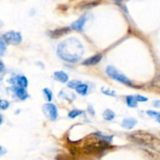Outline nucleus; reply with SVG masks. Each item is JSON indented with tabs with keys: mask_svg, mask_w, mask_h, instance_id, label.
Returning a JSON list of instances; mask_svg holds the SVG:
<instances>
[{
	"mask_svg": "<svg viewBox=\"0 0 160 160\" xmlns=\"http://www.w3.org/2000/svg\"><path fill=\"white\" fill-rule=\"evenodd\" d=\"M95 136V135H94ZM94 140H88L81 147L73 146L70 148L71 153L75 159H90L101 156L110 148L109 142L95 136Z\"/></svg>",
	"mask_w": 160,
	"mask_h": 160,
	"instance_id": "nucleus-1",
	"label": "nucleus"
},
{
	"mask_svg": "<svg viewBox=\"0 0 160 160\" xmlns=\"http://www.w3.org/2000/svg\"><path fill=\"white\" fill-rule=\"evenodd\" d=\"M83 52L84 50L81 42L75 38H71L58 45L56 52L63 60L69 62H76L81 59Z\"/></svg>",
	"mask_w": 160,
	"mask_h": 160,
	"instance_id": "nucleus-2",
	"label": "nucleus"
},
{
	"mask_svg": "<svg viewBox=\"0 0 160 160\" xmlns=\"http://www.w3.org/2000/svg\"><path fill=\"white\" fill-rule=\"evenodd\" d=\"M128 139L134 143L144 146H152L155 143V138L154 135L145 131H136L129 135Z\"/></svg>",
	"mask_w": 160,
	"mask_h": 160,
	"instance_id": "nucleus-3",
	"label": "nucleus"
},
{
	"mask_svg": "<svg viewBox=\"0 0 160 160\" xmlns=\"http://www.w3.org/2000/svg\"><path fill=\"white\" fill-rule=\"evenodd\" d=\"M106 73L108 76L110 77L112 79L115 80V81H119V82L122 83V84H125V85L131 86L132 82L130 81V80H129L126 77L124 74H122V73L119 71V70H116L114 67L112 66H108L106 69Z\"/></svg>",
	"mask_w": 160,
	"mask_h": 160,
	"instance_id": "nucleus-4",
	"label": "nucleus"
},
{
	"mask_svg": "<svg viewBox=\"0 0 160 160\" xmlns=\"http://www.w3.org/2000/svg\"><path fill=\"white\" fill-rule=\"evenodd\" d=\"M3 38L6 42V43L9 45H16L22 42L21 34L20 32H16L13 31H10L3 34Z\"/></svg>",
	"mask_w": 160,
	"mask_h": 160,
	"instance_id": "nucleus-5",
	"label": "nucleus"
},
{
	"mask_svg": "<svg viewBox=\"0 0 160 160\" xmlns=\"http://www.w3.org/2000/svg\"><path fill=\"white\" fill-rule=\"evenodd\" d=\"M42 112L47 119L52 120H55L57 117V109L56 107L52 103H46L42 106Z\"/></svg>",
	"mask_w": 160,
	"mask_h": 160,
	"instance_id": "nucleus-6",
	"label": "nucleus"
},
{
	"mask_svg": "<svg viewBox=\"0 0 160 160\" xmlns=\"http://www.w3.org/2000/svg\"><path fill=\"white\" fill-rule=\"evenodd\" d=\"M8 81L14 86H19L22 88H26L28 86V80L24 76H17L15 78H10Z\"/></svg>",
	"mask_w": 160,
	"mask_h": 160,
	"instance_id": "nucleus-7",
	"label": "nucleus"
},
{
	"mask_svg": "<svg viewBox=\"0 0 160 160\" xmlns=\"http://www.w3.org/2000/svg\"><path fill=\"white\" fill-rule=\"evenodd\" d=\"M87 20V17L86 15H83L81 17L74 21L72 24V28L76 31H83V27H84L85 23Z\"/></svg>",
	"mask_w": 160,
	"mask_h": 160,
	"instance_id": "nucleus-8",
	"label": "nucleus"
},
{
	"mask_svg": "<svg viewBox=\"0 0 160 160\" xmlns=\"http://www.w3.org/2000/svg\"><path fill=\"white\" fill-rule=\"evenodd\" d=\"M102 59V55L101 54H96L93 56L88 58L86 60L83 61L82 64L84 66H94L97 65Z\"/></svg>",
	"mask_w": 160,
	"mask_h": 160,
	"instance_id": "nucleus-9",
	"label": "nucleus"
},
{
	"mask_svg": "<svg viewBox=\"0 0 160 160\" xmlns=\"http://www.w3.org/2000/svg\"><path fill=\"white\" fill-rule=\"evenodd\" d=\"M71 31L70 28H61V29H56L55 31H52L49 32V34L51 38H58L61 37L63 35H65V34H68Z\"/></svg>",
	"mask_w": 160,
	"mask_h": 160,
	"instance_id": "nucleus-10",
	"label": "nucleus"
},
{
	"mask_svg": "<svg viewBox=\"0 0 160 160\" xmlns=\"http://www.w3.org/2000/svg\"><path fill=\"white\" fill-rule=\"evenodd\" d=\"M13 89L16 96L20 98V100H25L27 98L29 97V95H28V94L27 93V92L24 90V88L19 87V86H14Z\"/></svg>",
	"mask_w": 160,
	"mask_h": 160,
	"instance_id": "nucleus-11",
	"label": "nucleus"
},
{
	"mask_svg": "<svg viewBox=\"0 0 160 160\" xmlns=\"http://www.w3.org/2000/svg\"><path fill=\"white\" fill-rule=\"evenodd\" d=\"M137 123V120L134 118H132V117H129V118L124 119L122 123V128H125V129L131 130L136 126V124Z\"/></svg>",
	"mask_w": 160,
	"mask_h": 160,
	"instance_id": "nucleus-12",
	"label": "nucleus"
},
{
	"mask_svg": "<svg viewBox=\"0 0 160 160\" xmlns=\"http://www.w3.org/2000/svg\"><path fill=\"white\" fill-rule=\"evenodd\" d=\"M54 80L61 83H66L68 81V76L64 71H56L53 74Z\"/></svg>",
	"mask_w": 160,
	"mask_h": 160,
	"instance_id": "nucleus-13",
	"label": "nucleus"
},
{
	"mask_svg": "<svg viewBox=\"0 0 160 160\" xmlns=\"http://www.w3.org/2000/svg\"><path fill=\"white\" fill-rule=\"evenodd\" d=\"M126 103L129 107L136 108L137 106V101L133 95H128L126 96Z\"/></svg>",
	"mask_w": 160,
	"mask_h": 160,
	"instance_id": "nucleus-14",
	"label": "nucleus"
},
{
	"mask_svg": "<svg viewBox=\"0 0 160 160\" xmlns=\"http://www.w3.org/2000/svg\"><path fill=\"white\" fill-rule=\"evenodd\" d=\"M103 117L104 120H108V121H111L114 119L115 117V112L111 109H106L104 112H103Z\"/></svg>",
	"mask_w": 160,
	"mask_h": 160,
	"instance_id": "nucleus-15",
	"label": "nucleus"
},
{
	"mask_svg": "<svg viewBox=\"0 0 160 160\" xmlns=\"http://www.w3.org/2000/svg\"><path fill=\"white\" fill-rule=\"evenodd\" d=\"M75 90H76V92H78L79 95H86V93H87L88 86L86 85V84H80L79 85H78V87L75 88Z\"/></svg>",
	"mask_w": 160,
	"mask_h": 160,
	"instance_id": "nucleus-16",
	"label": "nucleus"
},
{
	"mask_svg": "<svg viewBox=\"0 0 160 160\" xmlns=\"http://www.w3.org/2000/svg\"><path fill=\"white\" fill-rule=\"evenodd\" d=\"M56 160H76L75 157L72 155H67V154H59L56 156Z\"/></svg>",
	"mask_w": 160,
	"mask_h": 160,
	"instance_id": "nucleus-17",
	"label": "nucleus"
},
{
	"mask_svg": "<svg viewBox=\"0 0 160 160\" xmlns=\"http://www.w3.org/2000/svg\"><path fill=\"white\" fill-rule=\"evenodd\" d=\"M80 84H82V82L78 80H73V81H71L67 83V87L70 88L75 89Z\"/></svg>",
	"mask_w": 160,
	"mask_h": 160,
	"instance_id": "nucleus-18",
	"label": "nucleus"
},
{
	"mask_svg": "<svg viewBox=\"0 0 160 160\" xmlns=\"http://www.w3.org/2000/svg\"><path fill=\"white\" fill-rule=\"evenodd\" d=\"M6 48V43L4 40H3V37L0 38V56H3L4 54Z\"/></svg>",
	"mask_w": 160,
	"mask_h": 160,
	"instance_id": "nucleus-19",
	"label": "nucleus"
},
{
	"mask_svg": "<svg viewBox=\"0 0 160 160\" xmlns=\"http://www.w3.org/2000/svg\"><path fill=\"white\" fill-rule=\"evenodd\" d=\"M9 103L7 100L0 99V110H6L9 108Z\"/></svg>",
	"mask_w": 160,
	"mask_h": 160,
	"instance_id": "nucleus-20",
	"label": "nucleus"
},
{
	"mask_svg": "<svg viewBox=\"0 0 160 160\" xmlns=\"http://www.w3.org/2000/svg\"><path fill=\"white\" fill-rule=\"evenodd\" d=\"M82 113H83V111L77 110V109H74V110H72L71 112H69L68 117H70V118L74 119V118H75V117H78V116L81 115Z\"/></svg>",
	"mask_w": 160,
	"mask_h": 160,
	"instance_id": "nucleus-21",
	"label": "nucleus"
},
{
	"mask_svg": "<svg viewBox=\"0 0 160 160\" xmlns=\"http://www.w3.org/2000/svg\"><path fill=\"white\" fill-rule=\"evenodd\" d=\"M43 93L45 95V98L48 102H50L52 100V96H53V94H52L51 91L49 88H44L43 89Z\"/></svg>",
	"mask_w": 160,
	"mask_h": 160,
	"instance_id": "nucleus-22",
	"label": "nucleus"
},
{
	"mask_svg": "<svg viewBox=\"0 0 160 160\" xmlns=\"http://www.w3.org/2000/svg\"><path fill=\"white\" fill-rule=\"evenodd\" d=\"M101 92L103 94L106 95H109V96H115V92L114 91H111L108 88H101Z\"/></svg>",
	"mask_w": 160,
	"mask_h": 160,
	"instance_id": "nucleus-23",
	"label": "nucleus"
},
{
	"mask_svg": "<svg viewBox=\"0 0 160 160\" xmlns=\"http://www.w3.org/2000/svg\"><path fill=\"white\" fill-rule=\"evenodd\" d=\"M147 115H148V116H150V117H156L157 119H158V117H160V112H155V111L148 110V111H147Z\"/></svg>",
	"mask_w": 160,
	"mask_h": 160,
	"instance_id": "nucleus-24",
	"label": "nucleus"
},
{
	"mask_svg": "<svg viewBox=\"0 0 160 160\" xmlns=\"http://www.w3.org/2000/svg\"><path fill=\"white\" fill-rule=\"evenodd\" d=\"M135 98H136V101H137V102H146V101H147V97L142 96V95H136V96H135Z\"/></svg>",
	"mask_w": 160,
	"mask_h": 160,
	"instance_id": "nucleus-25",
	"label": "nucleus"
},
{
	"mask_svg": "<svg viewBox=\"0 0 160 160\" xmlns=\"http://www.w3.org/2000/svg\"><path fill=\"white\" fill-rule=\"evenodd\" d=\"M153 106L155 108H160V101L159 100L154 101L153 102Z\"/></svg>",
	"mask_w": 160,
	"mask_h": 160,
	"instance_id": "nucleus-26",
	"label": "nucleus"
},
{
	"mask_svg": "<svg viewBox=\"0 0 160 160\" xmlns=\"http://www.w3.org/2000/svg\"><path fill=\"white\" fill-rule=\"evenodd\" d=\"M6 152V150L3 147H2L1 145H0V156H3V155H4Z\"/></svg>",
	"mask_w": 160,
	"mask_h": 160,
	"instance_id": "nucleus-27",
	"label": "nucleus"
},
{
	"mask_svg": "<svg viewBox=\"0 0 160 160\" xmlns=\"http://www.w3.org/2000/svg\"><path fill=\"white\" fill-rule=\"evenodd\" d=\"M4 68H5L4 63H3V62H2L1 60H0V73L3 71V70H4Z\"/></svg>",
	"mask_w": 160,
	"mask_h": 160,
	"instance_id": "nucleus-28",
	"label": "nucleus"
},
{
	"mask_svg": "<svg viewBox=\"0 0 160 160\" xmlns=\"http://www.w3.org/2000/svg\"><path fill=\"white\" fill-rule=\"evenodd\" d=\"M3 116H2L1 114H0V125H1L2 123H3Z\"/></svg>",
	"mask_w": 160,
	"mask_h": 160,
	"instance_id": "nucleus-29",
	"label": "nucleus"
},
{
	"mask_svg": "<svg viewBox=\"0 0 160 160\" xmlns=\"http://www.w3.org/2000/svg\"><path fill=\"white\" fill-rule=\"evenodd\" d=\"M115 1L116 2H120L123 1V0H115Z\"/></svg>",
	"mask_w": 160,
	"mask_h": 160,
	"instance_id": "nucleus-30",
	"label": "nucleus"
},
{
	"mask_svg": "<svg viewBox=\"0 0 160 160\" xmlns=\"http://www.w3.org/2000/svg\"><path fill=\"white\" fill-rule=\"evenodd\" d=\"M2 27H3V22H2L1 20H0V28H1Z\"/></svg>",
	"mask_w": 160,
	"mask_h": 160,
	"instance_id": "nucleus-31",
	"label": "nucleus"
},
{
	"mask_svg": "<svg viewBox=\"0 0 160 160\" xmlns=\"http://www.w3.org/2000/svg\"><path fill=\"white\" fill-rule=\"evenodd\" d=\"M157 120H158V123H160V117H158V118L157 119Z\"/></svg>",
	"mask_w": 160,
	"mask_h": 160,
	"instance_id": "nucleus-32",
	"label": "nucleus"
}]
</instances>
